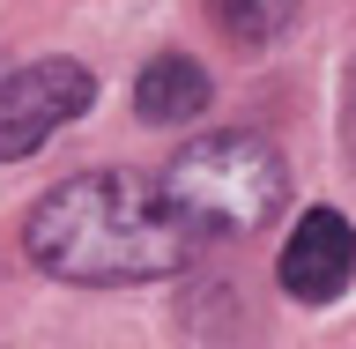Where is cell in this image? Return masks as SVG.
Segmentation results:
<instances>
[{"label":"cell","instance_id":"8992f818","mask_svg":"<svg viewBox=\"0 0 356 349\" xmlns=\"http://www.w3.org/2000/svg\"><path fill=\"white\" fill-rule=\"evenodd\" d=\"M216 22H222L238 45L260 52V45H275L289 22H297V0H216Z\"/></svg>","mask_w":356,"mask_h":349},{"label":"cell","instance_id":"7a4b0ae2","mask_svg":"<svg viewBox=\"0 0 356 349\" xmlns=\"http://www.w3.org/2000/svg\"><path fill=\"white\" fill-rule=\"evenodd\" d=\"M156 186L186 208V223L200 238H238V231H260V223L282 216L289 164L260 134H200L163 164Z\"/></svg>","mask_w":356,"mask_h":349},{"label":"cell","instance_id":"6da1fadb","mask_svg":"<svg viewBox=\"0 0 356 349\" xmlns=\"http://www.w3.org/2000/svg\"><path fill=\"white\" fill-rule=\"evenodd\" d=\"M22 238H30V261L60 283H163L200 253L186 208L134 171H82L52 186L30 208Z\"/></svg>","mask_w":356,"mask_h":349},{"label":"cell","instance_id":"5b68a950","mask_svg":"<svg viewBox=\"0 0 356 349\" xmlns=\"http://www.w3.org/2000/svg\"><path fill=\"white\" fill-rule=\"evenodd\" d=\"M134 111H141L149 127L200 119V111H208V75H200L186 52H163V60L141 67V82H134Z\"/></svg>","mask_w":356,"mask_h":349},{"label":"cell","instance_id":"3957f363","mask_svg":"<svg viewBox=\"0 0 356 349\" xmlns=\"http://www.w3.org/2000/svg\"><path fill=\"white\" fill-rule=\"evenodd\" d=\"M89 97H97V82L74 60H38V67H22V75H8L0 82V164L44 149L67 119L89 111Z\"/></svg>","mask_w":356,"mask_h":349},{"label":"cell","instance_id":"277c9868","mask_svg":"<svg viewBox=\"0 0 356 349\" xmlns=\"http://www.w3.org/2000/svg\"><path fill=\"white\" fill-rule=\"evenodd\" d=\"M349 275H356V223L334 208H305L282 245V290L297 305H327V297H341Z\"/></svg>","mask_w":356,"mask_h":349}]
</instances>
